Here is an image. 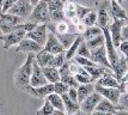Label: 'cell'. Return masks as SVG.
Returning <instances> with one entry per match:
<instances>
[{
	"mask_svg": "<svg viewBox=\"0 0 128 115\" xmlns=\"http://www.w3.org/2000/svg\"><path fill=\"white\" fill-rule=\"evenodd\" d=\"M2 5H4V0H0V13H1V10H2Z\"/></svg>",
	"mask_w": 128,
	"mask_h": 115,
	"instance_id": "bcb514c9",
	"label": "cell"
},
{
	"mask_svg": "<svg viewBox=\"0 0 128 115\" xmlns=\"http://www.w3.org/2000/svg\"><path fill=\"white\" fill-rule=\"evenodd\" d=\"M102 96H100L98 92H94L92 95H90L88 98H85L80 103V111L83 113L84 115H91L94 111L96 110L97 105L102 101Z\"/></svg>",
	"mask_w": 128,
	"mask_h": 115,
	"instance_id": "ba28073f",
	"label": "cell"
},
{
	"mask_svg": "<svg viewBox=\"0 0 128 115\" xmlns=\"http://www.w3.org/2000/svg\"><path fill=\"white\" fill-rule=\"evenodd\" d=\"M60 80L62 83H65L66 85H68L70 88H76L78 89L79 84L76 79V77L71 74V73H66V74H60Z\"/></svg>",
	"mask_w": 128,
	"mask_h": 115,
	"instance_id": "f1b7e54d",
	"label": "cell"
},
{
	"mask_svg": "<svg viewBox=\"0 0 128 115\" xmlns=\"http://www.w3.org/2000/svg\"><path fill=\"white\" fill-rule=\"evenodd\" d=\"M56 36L59 38L60 43L62 44V47L65 48V50H67L74 43V41L77 40V37H78L79 35L74 33H70V34H64V35H56Z\"/></svg>",
	"mask_w": 128,
	"mask_h": 115,
	"instance_id": "7402d4cb",
	"label": "cell"
},
{
	"mask_svg": "<svg viewBox=\"0 0 128 115\" xmlns=\"http://www.w3.org/2000/svg\"><path fill=\"white\" fill-rule=\"evenodd\" d=\"M25 37L37 42L38 44H41L43 47L46 44V42H47V38H48V28H47V24H38L34 30L26 33Z\"/></svg>",
	"mask_w": 128,
	"mask_h": 115,
	"instance_id": "9c48e42d",
	"label": "cell"
},
{
	"mask_svg": "<svg viewBox=\"0 0 128 115\" xmlns=\"http://www.w3.org/2000/svg\"><path fill=\"white\" fill-rule=\"evenodd\" d=\"M53 115H68L66 111H62V110H54Z\"/></svg>",
	"mask_w": 128,
	"mask_h": 115,
	"instance_id": "b9f144b4",
	"label": "cell"
},
{
	"mask_svg": "<svg viewBox=\"0 0 128 115\" xmlns=\"http://www.w3.org/2000/svg\"><path fill=\"white\" fill-rule=\"evenodd\" d=\"M82 22L85 24V27H86V28L97 25V12H96L95 9H92V11L89 12L86 16L84 17Z\"/></svg>",
	"mask_w": 128,
	"mask_h": 115,
	"instance_id": "83f0119b",
	"label": "cell"
},
{
	"mask_svg": "<svg viewBox=\"0 0 128 115\" xmlns=\"http://www.w3.org/2000/svg\"><path fill=\"white\" fill-rule=\"evenodd\" d=\"M78 91V101L79 104L83 102L85 98H88L90 95L96 91V83H89V84H80L77 89Z\"/></svg>",
	"mask_w": 128,
	"mask_h": 115,
	"instance_id": "ac0fdd59",
	"label": "cell"
},
{
	"mask_svg": "<svg viewBox=\"0 0 128 115\" xmlns=\"http://www.w3.org/2000/svg\"><path fill=\"white\" fill-rule=\"evenodd\" d=\"M117 50L120 52V54L123 55V58L126 59L128 64V41H122V43L120 44V47L117 48Z\"/></svg>",
	"mask_w": 128,
	"mask_h": 115,
	"instance_id": "8d00e7d4",
	"label": "cell"
},
{
	"mask_svg": "<svg viewBox=\"0 0 128 115\" xmlns=\"http://www.w3.org/2000/svg\"><path fill=\"white\" fill-rule=\"evenodd\" d=\"M108 1H112V0H108ZM115 1H117V3H120V4H121V3H123L124 0H115Z\"/></svg>",
	"mask_w": 128,
	"mask_h": 115,
	"instance_id": "c3c4849f",
	"label": "cell"
},
{
	"mask_svg": "<svg viewBox=\"0 0 128 115\" xmlns=\"http://www.w3.org/2000/svg\"><path fill=\"white\" fill-rule=\"evenodd\" d=\"M118 110H122L120 105H116V104L112 103L110 101H108L106 98H102L97 108H96L95 111H102V113H110V114H115Z\"/></svg>",
	"mask_w": 128,
	"mask_h": 115,
	"instance_id": "d6986e66",
	"label": "cell"
},
{
	"mask_svg": "<svg viewBox=\"0 0 128 115\" xmlns=\"http://www.w3.org/2000/svg\"><path fill=\"white\" fill-rule=\"evenodd\" d=\"M64 13H65L66 19L72 21L74 18H77V3L73 1V0L67 1L64 5Z\"/></svg>",
	"mask_w": 128,
	"mask_h": 115,
	"instance_id": "603a6c76",
	"label": "cell"
},
{
	"mask_svg": "<svg viewBox=\"0 0 128 115\" xmlns=\"http://www.w3.org/2000/svg\"><path fill=\"white\" fill-rule=\"evenodd\" d=\"M110 16L112 19H122V21H127L128 15L127 11L123 9L120 3H117L115 0L110 1Z\"/></svg>",
	"mask_w": 128,
	"mask_h": 115,
	"instance_id": "e0dca14e",
	"label": "cell"
},
{
	"mask_svg": "<svg viewBox=\"0 0 128 115\" xmlns=\"http://www.w3.org/2000/svg\"><path fill=\"white\" fill-rule=\"evenodd\" d=\"M18 0H4V5H2V10L1 13H7L12 9V6L16 4Z\"/></svg>",
	"mask_w": 128,
	"mask_h": 115,
	"instance_id": "74e56055",
	"label": "cell"
},
{
	"mask_svg": "<svg viewBox=\"0 0 128 115\" xmlns=\"http://www.w3.org/2000/svg\"><path fill=\"white\" fill-rule=\"evenodd\" d=\"M23 92L28 93L29 96H32L36 98H47L50 93L54 92V84H47L44 86H40V88H32V86H26L23 90Z\"/></svg>",
	"mask_w": 128,
	"mask_h": 115,
	"instance_id": "8fae6325",
	"label": "cell"
},
{
	"mask_svg": "<svg viewBox=\"0 0 128 115\" xmlns=\"http://www.w3.org/2000/svg\"><path fill=\"white\" fill-rule=\"evenodd\" d=\"M59 1H61V3H64V4H66L67 1H70V0H59Z\"/></svg>",
	"mask_w": 128,
	"mask_h": 115,
	"instance_id": "681fc988",
	"label": "cell"
},
{
	"mask_svg": "<svg viewBox=\"0 0 128 115\" xmlns=\"http://www.w3.org/2000/svg\"><path fill=\"white\" fill-rule=\"evenodd\" d=\"M54 58H55V55L50 54L48 52H44V50H41L40 53L35 54V61L42 68H44V67H53Z\"/></svg>",
	"mask_w": 128,
	"mask_h": 115,
	"instance_id": "2e32d148",
	"label": "cell"
},
{
	"mask_svg": "<svg viewBox=\"0 0 128 115\" xmlns=\"http://www.w3.org/2000/svg\"><path fill=\"white\" fill-rule=\"evenodd\" d=\"M126 21H122V19H114L110 25H109V31H110V36H112V43L114 46L118 48L120 44L122 43V28L126 25L124 24Z\"/></svg>",
	"mask_w": 128,
	"mask_h": 115,
	"instance_id": "52a82bcc",
	"label": "cell"
},
{
	"mask_svg": "<svg viewBox=\"0 0 128 115\" xmlns=\"http://www.w3.org/2000/svg\"><path fill=\"white\" fill-rule=\"evenodd\" d=\"M96 92H98L103 97V98L110 101L112 103L118 105L120 103V98L122 96L121 90L118 88H104V86H100L96 84Z\"/></svg>",
	"mask_w": 128,
	"mask_h": 115,
	"instance_id": "8992f818",
	"label": "cell"
},
{
	"mask_svg": "<svg viewBox=\"0 0 128 115\" xmlns=\"http://www.w3.org/2000/svg\"><path fill=\"white\" fill-rule=\"evenodd\" d=\"M47 99L50 102V104L54 107V109L55 110H62V111H66L65 109V104H64V99L60 95H58V93L53 92L50 93L49 96L47 97Z\"/></svg>",
	"mask_w": 128,
	"mask_h": 115,
	"instance_id": "d4e9b609",
	"label": "cell"
},
{
	"mask_svg": "<svg viewBox=\"0 0 128 115\" xmlns=\"http://www.w3.org/2000/svg\"><path fill=\"white\" fill-rule=\"evenodd\" d=\"M91 11H92V7H86V6H83L77 3V18L79 21H83L84 17Z\"/></svg>",
	"mask_w": 128,
	"mask_h": 115,
	"instance_id": "836d02e7",
	"label": "cell"
},
{
	"mask_svg": "<svg viewBox=\"0 0 128 115\" xmlns=\"http://www.w3.org/2000/svg\"><path fill=\"white\" fill-rule=\"evenodd\" d=\"M68 90H70V86L66 85L65 83H62L61 80L54 84V92L58 93V95H60V96H62L64 93H67Z\"/></svg>",
	"mask_w": 128,
	"mask_h": 115,
	"instance_id": "d590c367",
	"label": "cell"
},
{
	"mask_svg": "<svg viewBox=\"0 0 128 115\" xmlns=\"http://www.w3.org/2000/svg\"><path fill=\"white\" fill-rule=\"evenodd\" d=\"M84 41V37L82 36V35H79L78 37H77V40L74 41V43L68 48V49L65 52V54H66V60L70 61V60H73L74 59V56L77 55V52H78V48L79 46L82 44V42Z\"/></svg>",
	"mask_w": 128,
	"mask_h": 115,
	"instance_id": "cb8c5ba5",
	"label": "cell"
},
{
	"mask_svg": "<svg viewBox=\"0 0 128 115\" xmlns=\"http://www.w3.org/2000/svg\"><path fill=\"white\" fill-rule=\"evenodd\" d=\"M91 115H114V114H110V113H102V111H94Z\"/></svg>",
	"mask_w": 128,
	"mask_h": 115,
	"instance_id": "ee69618b",
	"label": "cell"
},
{
	"mask_svg": "<svg viewBox=\"0 0 128 115\" xmlns=\"http://www.w3.org/2000/svg\"><path fill=\"white\" fill-rule=\"evenodd\" d=\"M85 42H86V46L90 50H94L96 48L106 46V37H104V34H102L100 36L92 38V40H89V41H85Z\"/></svg>",
	"mask_w": 128,
	"mask_h": 115,
	"instance_id": "4316f807",
	"label": "cell"
},
{
	"mask_svg": "<svg viewBox=\"0 0 128 115\" xmlns=\"http://www.w3.org/2000/svg\"><path fill=\"white\" fill-rule=\"evenodd\" d=\"M47 84H49L48 80L46 79L42 67L37 65V62H34V68H32V74H31V79H30V86L32 88H40V86H44Z\"/></svg>",
	"mask_w": 128,
	"mask_h": 115,
	"instance_id": "5bb4252c",
	"label": "cell"
},
{
	"mask_svg": "<svg viewBox=\"0 0 128 115\" xmlns=\"http://www.w3.org/2000/svg\"><path fill=\"white\" fill-rule=\"evenodd\" d=\"M102 34H103V29L100 28L98 25H94V27L86 28L85 33H84L82 36L84 37L85 41H89V40H92V38L97 37V36H100Z\"/></svg>",
	"mask_w": 128,
	"mask_h": 115,
	"instance_id": "484cf974",
	"label": "cell"
},
{
	"mask_svg": "<svg viewBox=\"0 0 128 115\" xmlns=\"http://www.w3.org/2000/svg\"><path fill=\"white\" fill-rule=\"evenodd\" d=\"M96 84H97V85H100V86H104V88H118V89H120V85H121L120 80L115 77V74H114L112 71L106 73L102 78H100V79L96 82Z\"/></svg>",
	"mask_w": 128,
	"mask_h": 115,
	"instance_id": "9a60e30c",
	"label": "cell"
},
{
	"mask_svg": "<svg viewBox=\"0 0 128 115\" xmlns=\"http://www.w3.org/2000/svg\"><path fill=\"white\" fill-rule=\"evenodd\" d=\"M96 12H97V25L102 29L109 27L112 23L110 16V1L102 0L96 4Z\"/></svg>",
	"mask_w": 128,
	"mask_h": 115,
	"instance_id": "3957f363",
	"label": "cell"
},
{
	"mask_svg": "<svg viewBox=\"0 0 128 115\" xmlns=\"http://www.w3.org/2000/svg\"><path fill=\"white\" fill-rule=\"evenodd\" d=\"M121 84H124V83H128V71L124 73V76L122 77V79H121Z\"/></svg>",
	"mask_w": 128,
	"mask_h": 115,
	"instance_id": "60d3db41",
	"label": "cell"
},
{
	"mask_svg": "<svg viewBox=\"0 0 128 115\" xmlns=\"http://www.w3.org/2000/svg\"><path fill=\"white\" fill-rule=\"evenodd\" d=\"M25 36H26V31L25 30H16L13 33L1 35L0 40L2 41L4 48L5 49H10L12 46H18L23 41V38H25Z\"/></svg>",
	"mask_w": 128,
	"mask_h": 115,
	"instance_id": "5b68a950",
	"label": "cell"
},
{
	"mask_svg": "<svg viewBox=\"0 0 128 115\" xmlns=\"http://www.w3.org/2000/svg\"><path fill=\"white\" fill-rule=\"evenodd\" d=\"M43 49V47L38 44L37 42H35L30 38L25 37L23 38V41L17 46L16 52L17 53H26V54H30V53H34V54H37L41 50Z\"/></svg>",
	"mask_w": 128,
	"mask_h": 115,
	"instance_id": "7c38bea8",
	"label": "cell"
},
{
	"mask_svg": "<svg viewBox=\"0 0 128 115\" xmlns=\"http://www.w3.org/2000/svg\"><path fill=\"white\" fill-rule=\"evenodd\" d=\"M34 62H35V54L30 53L28 54L25 61L19 66V68L16 71L14 74V84L19 90H24V89L30 85V79H31V74H32V68H34Z\"/></svg>",
	"mask_w": 128,
	"mask_h": 115,
	"instance_id": "6da1fadb",
	"label": "cell"
},
{
	"mask_svg": "<svg viewBox=\"0 0 128 115\" xmlns=\"http://www.w3.org/2000/svg\"><path fill=\"white\" fill-rule=\"evenodd\" d=\"M42 50L48 52V53H50V54H53V55H56V54H60V53L66 52L65 48L62 47V44L60 43L58 36H56L54 33H50V31H48V38H47V42H46V44L43 46V49Z\"/></svg>",
	"mask_w": 128,
	"mask_h": 115,
	"instance_id": "30bf717a",
	"label": "cell"
},
{
	"mask_svg": "<svg viewBox=\"0 0 128 115\" xmlns=\"http://www.w3.org/2000/svg\"><path fill=\"white\" fill-rule=\"evenodd\" d=\"M77 55H78V56H82V58H88V59L91 58V50L88 48L85 40H84L83 42H82V44L79 46L78 52H77Z\"/></svg>",
	"mask_w": 128,
	"mask_h": 115,
	"instance_id": "4dcf8cb0",
	"label": "cell"
},
{
	"mask_svg": "<svg viewBox=\"0 0 128 115\" xmlns=\"http://www.w3.org/2000/svg\"><path fill=\"white\" fill-rule=\"evenodd\" d=\"M66 54H65V52L64 53H60V54H56L55 58H54V64H53V67H55V68H61L62 66L66 64Z\"/></svg>",
	"mask_w": 128,
	"mask_h": 115,
	"instance_id": "e575fe53",
	"label": "cell"
},
{
	"mask_svg": "<svg viewBox=\"0 0 128 115\" xmlns=\"http://www.w3.org/2000/svg\"><path fill=\"white\" fill-rule=\"evenodd\" d=\"M32 10L34 6L31 5V3L29 0H18L16 4L12 6V9L8 11V13L20 17L22 19H29Z\"/></svg>",
	"mask_w": 128,
	"mask_h": 115,
	"instance_id": "277c9868",
	"label": "cell"
},
{
	"mask_svg": "<svg viewBox=\"0 0 128 115\" xmlns=\"http://www.w3.org/2000/svg\"><path fill=\"white\" fill-rule=\"evenodd\" d=\"M122 40L123 41H128V24L122 28Z\"/></svg>",
	"mask_w": 128,
	"mask_h": 115,
	"instance_id": "ab89813d",
	"label": "cell"
},
{
	"mask_svg": "<svg viewBox=\"0 0 128 115\" xmlns=\"http://www.w3.org/2000/svg\"><path fill=\"white\" fill-rule=\"evenodd\" d=\"M68 115H84L82 111H78V113H74V114H68Z\"/></svg>",
	"mask_w": 128,
	"mask_h": 115,
	"instance_id": "7dc6e473",
	"label": "cell"
},
{
	"mask_svg": "<svg viewBox=\"0 0 128 115\" xmlns=\"http://www.w3.org/2000/svg\"><path fill=\"white\" fill-rule=\"evenodd\" d=\"M54 110H55L54 109V107L50 104V102L48 101V99L46 98L44 103H43V105H42V108L36 111V115H53Z\"/></svg>",
	"mask_w": 128,
	"mask_h": 115,
	"instance_id": "f546056e",
	"label": "cell"
},
{
	"mask_svg": "<svg viewBox=\"0 0 128 115\" xmlns=\"http://www.w3.org/2000/svg\"><path fill=\"white\" fill-rule=\"evenodd\" d=\"M74 77H76V79H77V82H78L79 85H80V84H89V83H94L92 78H91V76L88 73V71L84 72V73H78V74H76Z\"/></svg>",
	"mask_w": 128,
	"mask_h": 115,
	"instance_id": "1f68e13d",
	"label": "cell"
},
{
	"mask_svg": "<svg viewBox=\"0 0 128 115\" xmlns=\"http://www.w3.org/2000/svg\"><path fill=\"white\" fill-rule=\"evenodd\" d=\"M114 115H128V110H118Z\"/></svg>",
	"mask_w": 128,
	"mask_h": 115,
	"instance_id": "7bdbcfd3",
	"label": "cell"
},
{
	"mask_svg": "<svg viewBox=\"0 0 128 115\" xmlns=\"http://www.w3.org/2000/svg\"><path fill=\"white\" fill-rule=\"evenodd\" d=\"M29 1L31 3V5H32V6H36L40 3V1H41V0H29Z\"/></svg>",
	"mask_w": 128,
	"mask_h": 115,
	"instance_id": "f6af8a7d",
	"label": "cell"
},
{
	"mask_svg": "<svg viewBox=\"0 0 128 115\" xmlns=\"http://www.w3.org/2000/svg\"><path fill=\"white\" fill-rule=\"evenodd\" d=\"M68 96H70V98L72 99L73 102H76V103H79L78 101V91H77V89L76 88H70L68 90Z\"/></svg>",
	"mask_w": 128,
	"mask_h": 115,
	"instance_id": "f35d334b",
	"label": "cell"
},
{
	"mask_svg": "<svg viewBox=\"0 0 128 115\" xmlns=\"http://www.w3.org/2000/svg\"><path fill=\"white\" fill-rule=\"evenodd\" d=\"M43 74H44L46 79L48 80L50 84H55V83L60 82V72L55 67H44L42 68Z\"/></svg>",
	"mask_w": 128,
	"mask_h": 115,
	"instance_id": "ffe728a7",
	"label": "cell"
},
{
	"mask_svg": "<svg viewBox=\"0 0 128 115\" xmlns=\"http://www.w3.org/2000/svg\"><path fill=\"white\" fill-rule=\"evenodd\" d=\"M73 60L76 61L78 65L83 66V67H92V66L97 65V64H95L91 59H88V58H82V56H78V55H76Z\"/></svg>",
	"mask_w": 128,
	"mask_h": 115,
	"instance_id": "d6a6232c",
	"label": "cell"
},
{
	"mask_svg": "<svg viewBox=\"0 0 128 115\" xmlns=\"http://www.w3.org/2000/svg\"><path fill=\"white\" fill-rule=\"evenodd\" d=\"M28 21L36 23V24H48V23H50L49 9H48V1L47 0H41L37 5L34 6V10Z\"/></svg>",
	"mask_w": 128,
	"mask_h": 115,
	"instance_id": "7a4b0ae2",
	"label": "cell"
},
{
	"mask_svg": "<svg viewBox=\"0 0 128 115\" xmlns=\"http://www.w3.org/2000/svg\"><path fill=\"white\" fill-rule=\"evenodd\" d=\"M61 97L64 99V104H65V109H66L67 114H74V113L80 111V104L73 102L72 99L70 98L68 93H64Z\"/></svg>",
	"mask_w": 128,
	"mask_h": 115,
	"instance_id": "44dd1931",
	"label": "cell"
},
{
	"mask_svg": "<svg viewBox=\"0 0 128 115\" xmlns=\"http://www.w3.org/2000/svg\"><path fill=\"white\" fill-rule=\"evenodd\" d=\"M90 59L94 61L95 64H97V65L103 66V67H106V68H110L112 70V65H110L109 60H108V54H106V46L91 50V58Z\"/></svg>",
	"mask_w": 128,
	"mask_h": 115,
	"instance_id": "4fadbf2b",
	"label": "cell"
}]
</instances>
